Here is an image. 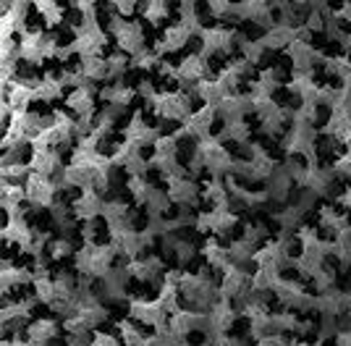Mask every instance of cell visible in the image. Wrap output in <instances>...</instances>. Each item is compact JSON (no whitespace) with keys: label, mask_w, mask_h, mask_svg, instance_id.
I'll list each match as a JSON object with an SVG mask.
<instances>
[{"label":"cell","mask_w":351,"mask_h":346,"mask_svg":"<svg viewBox=\"0 0 351 346\" xmlns=\"http://www.w3.org/2000/svg\"><path fill=\"white\" fill-rule=\"evenodd\" d=\"M105 197L100 192H82L76 200L71 202L73 207V216L79 223H89V220H97V218H103L105 213Z\"/></svg>","instance_id":"6da1fadb"},{"label":"cell","mask_w":351,"mask_h":346,"mask_svg":"<svg viewBox=\"0 0 351 346\" xmlns=\"http://www.w3.org/2000/svg\"><path fill=\"white\" fill-rule=\"evenodd\" d=\"M63 333H66L63 331V320L45 315L32 320L29 328H27V338H32V341H56Z\"/></svg>","instance_id":"277c9868"},{"label":"cell","mask_w":351,"mask_h":346,"mask_svg":"<svg viewBox=\"0 0 351 346\" xmlns=\"http://www.w3.org/2000/svg\"><path fill=\"white\" fill-rule=\"evenodd\" d=\"M34 11H37L40 21H43V29H47V32H56V29L66 27L69 5H60L56 0H37Z\"/></svg>","instance_id":"3957f363"},{"label":"cell","mask_w":351,"mask_h":346,"mask_svg":"<svg viewBox=\"0 0 351 346\" xmlns=\"http://www.w3.org/2000/svg\"><path fill=\"white\" fill-rule=\"evenodd\" d=\"M176 5L173 3H160V0H147L139 3V16L145 19V24L149 29H168L171 19H173Z\"/></svg>","instance_id":"7a4b0ae2"}]
</instances>
